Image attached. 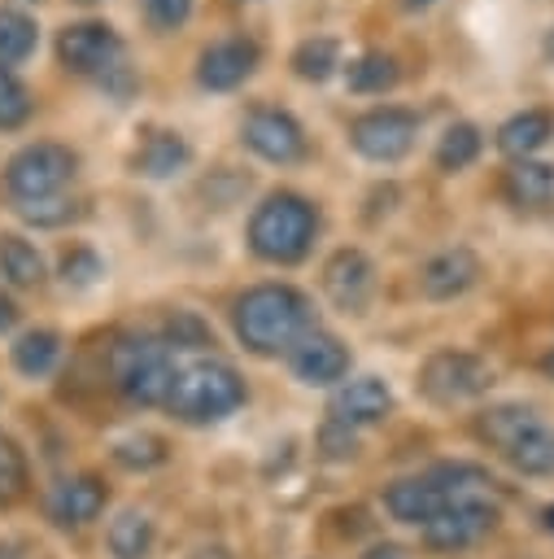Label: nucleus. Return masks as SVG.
<instances>
[{"mask_svg":"<svg viewBox=\"0 0 554 559\" xmlns=\"http://www.w3.org/2000/svg\"><path fill=\"white\" fill-rule=\"evenodd\" d=\"M231 323L249 354L270 358L288 354L314 328V310L310 297L292 284H253L231 301Z\"/></svg>","mask_w":554,"mask_h":559,"instance_id":"nucleus-1","label":"nucleus"},{"mask_svg":"<svg viewBox=\"0 0 554 559\" xmlns=\"http://www.w3.org/2000/svg\"><path fill=\"white\" fill-rule=\"evenodd\" d=\"M314 236H318V205L305 201L301 192L288 188L266 192L249 214V249L262 262L292 266L314 249Z\"/></svg>","mask_w":554,"mask_h":559,"instance_id":"nucleus-2","label":"nucleus"},{"mask_svg":"<svg viewBox=\"0 0 554 559\" xmlns=\"http://www.w3.org/2000/svg\"><path fill=\"white\" fill-rule=\"evenodd\" d=\"M244 397H249L244 380H240V371L231 362L192 358V362H179L170 397H166V411L179 424H218V419L236 415L244 406Z\"/></svg>","mask_w":554,"mask_h":559,"instance_id":"nucleus-3","label":"nucleus"},{"mask_svg":"<svg viewBox=\"0 0 554 559\" xmlns=\"http://www.w3.org/2000/svg\"><path fill=\"white\" fill-rule=\"evenodd\" d=\"M174 371H179V358L161 336L135 332L113 345V384L135 406H166Z\"/></svg>","mask_w":554,"mask_h":559,"instance_id":"nucleus-4","label":"nucleus"},{"mask_svg":"<svg viewBox=\"0 0 554 559\" xmlns=\"http://www.w3.org/2000/svg\"><path fill=\"white\" fill-rule=\"evenodd\" d=\"M74 175H79V153H74L70 144L35 140V144H22V148L4 162V192H9L17 205H26V201H48V197H61Z\"/></svg>","mask_w":554,"mask_h":559,"instance_id":"nucleus-5","label":"nucleus"},{"mask_svg":"<svg viewBox=\"0 0 554 559\" xmlns=\"http://www.w3.org/2000/svg\"><path fill=\"white\" fill-rule=\"evenodd\" d=\"M493 367L471 349H436L419 367V393L436 406H458L480 393H489Z\"/></svg>","mask_w":554,"mask_h":559,"instance_id":"nucleus-6","label":"nucleus"},{"mask_svg":"<svg viewBox=\"0 0 554 559\" xmlns=\"http://www.w3.org/2000/svg\"><path fill=\"white\" fill-rule=\"evenodd\" d=\"M419 140V114L406 105H371L349 122V144L358 157L393 166L401 162Z\"/></svg>","mask_w":554,"mask_h":559,"instance_id":"nucleus-7","label":"nucleus"},{"mask_svg":"<svg viewBox=\"0 0 554 559\" xmlns=\"http://www.w3.org/2000/svg\"><path fill=\"white\" fill-rule=\"evenodd\" d=\"M122 57H127V44L109 22L87 17V22L61 26V35H57V61L79 79H96L100 83L109 70L122 66Z\"/></svg>","mask_w":554,"mask_h":559,"instance_id":"nucleus-8","label":"nucleus"},{"mask_svg":"<svg viewBox=\"0 0 554 559\" xmlns=\"http://www.w3.org/2000/svg\"><path fill=\"white\" fill-rule=\"evenodd\" d=\"M240 144L270 166H292L305 157V127L279 105H253L240 122Z\"/></svg>","mask_w":554,"mask_h":559,"instance_id":"nucleus-9","label":"nucleus"},{"mask_svg":"<svg viewBox=\"0 0 554 559\" xmlns=\"http://www.w3.org/2000/svg\"><path fill=\"white\" fill-rule=\"evenodd\" d=\"M497 524V502L489 493H471V498H449L436 520L423 524V542L436 550H467L480 537H489Z\"/></svg>","mask_w":554,"mask_h":559,"instance_id":"nucleus-10","label":"nucleus"},{"mask_svg":"<svg viewBox=\"0 0 554 559\" xmlns=\"http://www.w3.org/2000/svg\"><path fill=\"white\" fill-rule=\"evenodd\" d=\"M262 66V48L249 35H222L214 44L201 48L196 57V83L205 92H236L240 83L253 79V70Z\"/></svg>","mask_w":554,"mask_h":559,"instance_id":"nucleus-11","label":"nucleus"},{"mask_svg":"<svg viewBox=\"0 0 554 559\" xmlns=\"http://www.w3.org/2000/svg\"><path fill=\"white\" fill-rule=\"evenodd\" d=\"M323 293H327V301H332L336 310L362 314L366 301H371V293H375V262H371L362 249H353V245L336 249V253L323 262Z\"/></svg>","mask_w":554,"mask_h":559,"instance_id":"nucleus-12","label":"nucleus"},{"mask_svg":"<svg viewBox=\"0 0 554 559\" xmlns=\"http://www.w3.org/2000/svg\"><path fill=\"white\" fill-rule=\"evenodd\" d=\"M484 275V262L475 249L467 245H449L441 253H432L423 266H419V293L427 301H454L462 293H471Z\"/></svg>","mask_w":554,"mask_h":559,"instance_id":"nucleus-13","label":"nucleus"},{"mask_svg":"<svg viewBox=\"0 0 554 559\" xmlns=\"http://www.w3.org/2000/svg\"><path fill=\"white\" fill-rule=\"evenodd\" d=\"M288 367L301 384H314V389H327V384H340L349 376V349L336 332H323V328H310L292 349H288Z\"/></svg>","mask_w":554,"mask_h":559,"instance_id":"nucleus-14","label":"nucleus"},{"mask_svg":"<svg viewBox=\"0 0 554 559\" xmlns=\"http://www.w3.org/2000/svg\"><path fill=\"white\" fill-rule=\"evenodd\" d=\"M332 419L345 424V428H366V424H380L388 411H393V389L380 380V376H353V380H340L336 393H332Z\"/></svg>","mask_w":554,"mask_h":559,"instance_id":"nucleus-15","label":"nucleus"},{"mask_svg":"<svg viewBox=\"0 0 554 559\" xmlns=\"http://www.w3.org/2000/svg\"><path fill=\"white\" fill-rule=\"evenodd\" d=\"M188 162H192V144L183 131H170V127H153L131 153L135 175L144 179H174L179 170H188Z\"/></svg>","mask_w":554,"mask_h":559,"instance_id":"nucleus-16","label":"nucleus"},{"mask_svg":"<svg viewBox=\"0 0 554 559\" xmlns=\"http://www.w3.org/2000/svg\"><path fill=\"white\" fill-rule=\"evenodd\" d=\"M449 502V493L432 480V476H406V480H393L384 489V507L397 524H414L423 528L427 520H436V511Z\"/></svg>","mask_w":554,"mask_h":559,"instance_id":"nucleus-17","label":"nucleus"},{"mask_svg":"<svg viewBox=\"0 0 554 559\" xmlns=\"http://www.w3.org/2000/svg\"><path fill=\"white\" fill-rule=\"evenodd\" d=\"M502 197L519 210V214H541L554 205V166L550 162H537V157H523V162H510L506 175H502Z\"/></svg>","mask_w":554,"mask_h":559,"instance_id":"nucleus-18","label":"nucleus"},{"mask_svg":"<svg viewBox=\"0 0 554 559\" xmlns=\"http://www.w3.org/2000/svg\"><path fill=\"white\" fill-rule=\"evenodd\" d=\"M537 424H545L532 406H523V402H497V406H484L480 415H475V437L484 441V445H493L502 459L537 428Z\"/></svg>","mask_w":554,"mask_h":559,"instance_id":"nucleus-19","label":"nucleus"},{"mask_svg":"<svg viewBox=\"0 0 554 559\" xmlns=\"http://www.w3.org/2000/svg\"><path fill=\"white\" fill-rule=\"evenodd\" d=\"M105 485L96 480V476H70V480H61L57 489H52V498H48V511H52V520L57 524H65V528H79V524H92L100 511H105Z\"/></svg>","mask_w":554,"mask_h":559,"instance_id":"nucleus-20","label":"nucleus"},{"mask_svg":"<svg viewBox=\"0 0 554 559\" xmlns=\"http://www.w3.org/2000/svg\"><path fill=\"white\" fill-rule=\"evenodd\" d=\"M550 135H554V114L550 109H519L497 127V153H506L510 162H523L537 148H545Z\"/></svg>","mask_w":554,"mask_h":559,"instance_id":"nucleus-21","label":"nucleus"},{"mask_svg":"<svg viewBox=\"0 0 554 559\" xmlns=\"http://www.w3.org/2000/svg\"><path fill=\"white\" fill-rule=\"evenodd\" d=\"M397 79H401V66H397V57L384 52V48H366V52H358V57L345 66V83H349V92H358V96H384L388 87H397Z\"/></svg>","mask_w":554,"mask_h":559,"instance_id":"nucleus-22","label":"nucleus"},{"mask_svg":"<svg viewBox=\"0 0 554 559\" xmlns=\"http://www.w3.org/2000/svg\"><path fill=\"white\" fill-rule=\"evenodd\" d=\"M288 66H292V74L305 79V83H327V79L345 66L340 39H336V35H310V39H301V44L292 48Z\"/></svg>","mask_w":554,"mask_h":559,"instance_id":"nucleus-23","label":"nucleus"},{"mask_svg":"<svg viewBox=\"0 0 554 559\" xmlns=\"http://www.w3.org/2000/svg\"><path fill=\"white\" fill-rule=\"evenodd\" d=\"M48 275L44 253L22 236H0V280L13 288H39Z\"/></svg>","mask_w":554,"mask_h":559,"instance_id":"nucleus-24","label":"nucleus"},{"mask_svg":"<svg viewBox=\"0 0 554 559\" xmlns=\"http://www.w3.org/2000/svg\"><path fill=\"white\" fill-rule=\"evenodd\" d=\"M484 153V131L475 127V122H449L445 131H441V140H436V170H445V175H458V170H467L475 157Z\"/></svg>","mask_w":554,"mask_h":559,"instance_id":"nucleus-25","label":"nucleus"},{"mask_svg":"<svg viewBox=\"0 0 554 559\" xmlns=\"http://www.w3.org/2000/svg\"><path fill=\"white\" fill-rule=\"evenodd\" d=\"M57 358H61V336L52 328H31L13 345V367L22 376H48L57 367Z\"/></svg>","mask_w":554,"mask_h":559,"instance_id":"nucleus-26","label":"nucleus"},{"mask_svg":"<svg viewBox=\"0 0 554 559\" xmlns=\"http://www.w3.org/2000/svg\"><path fill=\"white\" fill-rule=\"evenodd\" d=\"M105 542H109L113 559H148V550H153V520L144 511H122L109 524Z\"/></svg>","mask_w":554,"mask_h":559,"instance_id":"nucleus-27","label":"nucleus"},{"mask_svg":"<svg viewBox=\"0 0 554 559\" xmlns=\"http://www.w3.org/2000/svg\"><path fill=\"white\" fill-rule=\"evenodd\" d=\"M39 44V26L26 9H0V66H17L35 52Z\"/></svg>","mask_w":554,"mask_h":559,"instance_id":"nucleus-28","label":"nucleus"},{"mask_svg":"<svg viewBox=\"0 0 554 559\" xmlns=\"http://www.w3.org/2000/svg\"><path fill=\"white\" fill-rule=\"evenodd\" d=\"M506 463L523 476H554V428L550 424H537L510 454Z\"/></svg>","mask_w":554,"mask_h":559,"instance_id":"nucleus-29","label":"nucleus"},{"mask_svg":"<svg viewBox=\"0 0 554 559\" xmlns=\"http://www.w3.org/2000/svg\"><path fill=\"white\" fill-rule=\"evenodd\" d=\"M31 109H35L31 87L17 79L13 66H0V131H17L31 118Z\"/></svg>","mask_w":554,"mask_h":559,"instance_id":"nucleus-30","label":"nucleus"},{"mask_svg":"<svg viewBox=\"0 0 554 559\" xmlns=\"http://www.w3.org/2000/svg\"><path fill=\"white\" fill-rule=\"evenodd\" d=\"M174 354L179 349H209L214 345V332L192 314V310H174L170 319H166V336H161Z\"/></svg>","mask_w":554,"mask_h":559,"instance_id":"nucleus-31","label":"nucleus"},{"mask_svg":"<svg viewBox=\"0 0 554 559\" xmlns=\"http://www.w3.org/2000/svg\"><path fill=\"white\" fill-rule=\"evenodd\" d=\"M113 459H118L122 467H157V463L166 459V441H161V437H153V432L122 437V441L113 445Z\"/></svg>","mask_w":554,"mask_h":559,"instance_id":"nucleus-32","label":"nucleus"},{"mask_svg":"<svg viewBox=\"0 0 554 559\" xmlns=\"http://www.w3.org/2000/svg\"><path fill=\"white\" fill-rule=\"evenodd\" d=\"M100 275H105V262H100V253L87 249V245H74V249L61 258V280H65L70 288H87V284H96Z\"/></svg>","mask_w":554,"mask_h":559,"instance_id":"nucleus-33","label":"nucleus"},{"mask_svg":"<svg viewBox=\"0 0 554 559\" xmlns=\"http://www.w3.org/2000/svg\"><path fill=\"white\" fill-rule=\"evenodd\" d=\"M22 485H26V459H22L17 441L0 432V507L13 502L22 493Z\"/></svg>","mask_w":554,"mask_h":559,"instance_id":"nucleus-34","label":"nucleus"},{"mask_svg":"<svg viewBox=\"0 0 554 559\" xmlns=\"http://www.w3.org/2000/svg\"><path fill=\"white\" fill-rule=\"evenodd\" d=\"M17 214H22L26 223H35V227H61V223H70V218H74V201H65V197L26 201V205H17Z\"/></svg>","mask_w":554,"mask_h":559,"instance_id":"nucleus-35","label":"nucleus"},{"mask_svg":"<svg viewBox=\"0 0 554 559\" xmlns=\"http://www.w3.org/2000/svg\"><path fill=\"white\" fill-rule=\"evenodd\" d=\"M140 4H144V17L153 31H179L192 17L196 0H140Z\"/></svg>","mask_w":554,"mask_h":559,"instance_id":"nucleus-36","label":"nucleus"},{"mask_svg":"<svg viewBox=\"0 0 554 559\" xmlns=\"http://www.w3.org/2000/svg\"><path fill=\"white\" fill-rule=\"evenodd\" d=\"M318 445H323L327 459H353L358 454V432L345 428V424H336V419H327L323 432H318Z\"/></svg>","mask_w":554,"mask_h":559,"instance_id":"nucleus-37","label":"nucleus"},{"mask_svg":"<svg viewBox=\"0 0 554 559\" xmlns=\"http://www.w3.org/2000/svg\"><path fill=\"white\" fill-rule=\"evenodd\" d=\"M13 323H17V306H13L9 293H0V332H9Z\"/></svg>","mask_w":554,"mask_h":559,"instance_id":"nucleus-38","label":"nucleus"},{"mask_svg":"<svg viewBox=\"0 0 554 559\" xmlns=\"http://www.w3.org/2000/svg\"><path fill=\"white\" fill-rule=\"evenodd\" d=\"M541 371H545V376H550V380H554V349H550V354H545V358H541Z\"/></svg>","mask_w":554,"mask_h":559,"instance_id":"nucleus-39","label":"nucleus"},{"mask_svg":"<svg viewBox=\"0 0 554 559\" xmlns=\"http://www.w3.org/2000/svg\"><path fill=\"white\" fill-rule=\"evenodd\" d=\"M541 520H545V528H550V533H554V502H550V507H545V511H541Z\"/></svg>","mask_w":554,"mask_h":559,"instance_id":"nucleus-40","label":"nucleus"},{"mask_svg":"<svg viewBox=\"0 0 554 559\" xmlns=\"http://www.w3.org/2000/svg\"><path fill=\"white\" fill-rule=\"evenodd\" d=\"M406 9H427V4H436V0H401Z\"/></svg>","mask_w":554,"mask_h":559,"instance_id":"nucleus-41","label":"nucleus"}]
</instances>
